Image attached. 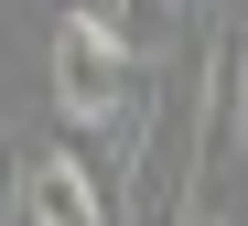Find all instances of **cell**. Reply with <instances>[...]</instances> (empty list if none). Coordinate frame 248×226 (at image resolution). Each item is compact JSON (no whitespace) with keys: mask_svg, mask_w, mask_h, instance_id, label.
Masks as SVG:
<instances>
[{"mask_svg":"<svg viewBox=\"0 0 248 226\" xmlns=\"http://www.w3.org/2000/svg\"><path fill=\"white\" fill-rule=\"evenodd\" d=\"M248 151V32L205 43V86H194V226H216V194Z\"/></svg>","mask_w":248,"mask_h":226,"instance_id":"obj_1","label":"cell"},{"mask_svg":"<svg viewBox=\"0 0 248 226\" xmlns=\"http://www.w3.org/2000/svg\"><path fill=\"white\" fill-rule=\"evenodd\" d=\"M130 97H140V54H119L87 11H65L54 22V119L65 129H119Z\"/></svg>","mask_w":248,"mask_h":226,"instance_id":"obj_2","label":"cell"},{"mask_svg":"<svg viewBox=\"0 0 248 226\" xmlns=\"http://www.w3.org/2000/svg\"><path fill=\"white\" fill-rule=\"evenodd\" d=\"M22 215L32 226H119V194H108V172L76 151V129L54 151H32V183H22Z\"/></svg>","mask_w":248,"mask_h":226,"instance_id":"obj_3","label":"cell"},{"mask_svg":"<svg viewBox=\"0 0 248 226\" xmlns=\"http://www.w3.org/2000/svg\"><path fill=\"white\" fill-rule=\"evenodd\" d=\"M76 11H87V22L119 43V54H151V43L173 32V0H76Z\"/></svg>","mask_w":248,"mask_h":226,"instance_id":"obj_4","label":"cell"},{"mask_svg":"<svg viewBox=\"0 0 248 226\" xmlns=\"http://www.w3.org/2000/svg\"><path fill=\"white\" fill-rule=\"evenodd\" d=\"M22 183H32V140H11V129H0V226L22 215Z\"/></svg>","mask_w":248,"mask_h":226,"instance_id":"obj_5","label":"cell"}]
</instances>
